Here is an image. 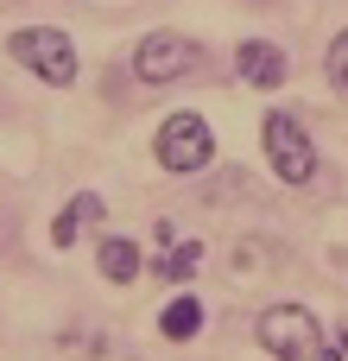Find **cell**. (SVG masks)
<instances>
[{
    "label": "cell",
    "mask_w": 348,
    "mask_h": 361,
    "mask_svg": "<svg viewBox=\"0 0 348 361\" xmlns=\"http://www.w3.org/2000/svg\"><path fill=\"white\" fill-rule=\"evenodd\" d=\"M101 222H108V203H101L95 190H76V197L51 216V247H76V241H82L89 228H101Z\"/></svg>",
    "instance_id": "obj_7"
},
{
    "label": "cell",
    "mask_w": 348,
    "mask_h": 361,
    "mask_svg": "<svg viewBox=\"0 0 348 361\" xmlns=\"http://www.w3.org/2000/svg\"><path fill=\"white\" fill-rule=\"evenodd\" d=\"M317 361H348V324H336V336H323Z\"/></svg>",
    "instance_id": "obj_12"
},
{
    "label": "cell",
    "mask_w": 348,
    "mask_h": 361,
    "mask_svg": "<svg viewBox=\"0 0 348 361\" xmlns=\"http://www.w3.org/2000/svg\"><path fill=\"white\" fill-rule=\"evenodd\" d=\"M152 159H159L171 178H197V171L216 159V133H209V121L190 114V108L165 114V127L152 133Z\"/></svg>",
    "instance_id": "obj_4"
},
{
    "label": "cell",
    "mask_w": 348,
    "mask_h": 361,
    "mask_svg": "<svg viewBox=\"0 0 348 361\" xmlns=\"http://www.w3.org/2000/svg\"><path fill=\"white\" fill-rule=\"evenodd\" d=\"M235 70H241V82H254V89H279V82L292 76V57H285L273 38H241V44H235Z\"/></svg>",
    "instance_id": "obj_6"
},
{
    "label": "cell",
    "mask_w": 348,
    "mask_h": 361,
    "mask_svg": "<svg viewBox=\"0 0 348 361\" xmlns=\"http://www.w3.org/2000/svg\"><path fill=\"white\" fill-rule=\"evenodd\" d=\"M323 70H330V89H336V95H348V25L330 38V57H323Z\"/></svg>",
    "instance_id": "obj_11"
},
{
    "label": "cell",
    "mask_w": 348,
    "mask_h": 361,
    "mask_svg": "<svg viewBox=\"0 0 348 361\" xmlns=\"http://www.w3.org/2000/svg\"><path fill=\"white\" fill-rule=\"evenodd\" d=\"M197 267H203V241H178V247L159 254V279H165V286H190Z\"/></svg>",
    "instance_id": "obj_10"
},
{
    "label": "cell",
    "mask_w": 348,
    "mask_h": 361,
    "mask_svg": "<svg viewBox=\"0 0 348 361\" xmlns=\"http://www.w3.org/2000/svg\"><path fill=\"white\" fill-rule=\"evenodd\" d=\"M203 70V51L184 38V32H146L139 44H133V76L139 82H184V76H197Z\"/></svg>",
    "instance_id": "obj_5"
},
{
    "label": "cell",
    "mask_w": 348,
    "mask_h": 361,
    "mask_svg": "<svg viewBox=\"0 0 348 361\" xmlns=\"http://www.w3.org/2000/svg\"><path fill=\"white\" fill-rule=\"evenodd\" d=\"M6 57L13 63H25L38 82H51V89H70L76 82V44L57 32V25H19V32H6Z\"/></svg>",
    "instance_id": "obj_3"
},
{
    "label": "cell",
    "mask_w": 348,
    "mask_h": 361,
    "mask_svg": "<svg viewBox=\"0 0 348 361\" xmlns=\"http://www.w3.org/2000/svg\"><path fill=\"white\" fill-rule=\"evenodd\" d=\"M260 146H266V165H273V178L279 184H311L317 178V140H311V127L298 121V114H285V108H273L266 121H260Z\"/></svg>",
    "instance_id": "obj_1"
},
{
    "label": "cell",
    "mask_w": 348,
    "mask_h": 361,
    "mask_svg": "<svg viewBox=\"0 0 348 361\" xmlns=\"http://www.w3.org/2000/svg\"><path fill=\"white\" fill-rule=\"evenodd\" d=\"M254 343L273 361H317L323 324H317V311H304V305H266V311L254 317Z\"/></svg>",
    "instance_id": "obj_2"
},
{
    "label": "cell",
    "mask_w": 348,
    "mask_h": 361,
    "mask_svg": "<svg viewBox=\"0 0 348 361\" xmlns=\"http://www.w3.org/2000/svg\"><path fill=\"white\" fill-rule=\"evenodd\" d=\"M95 267H101L108 286H133V279H139V241H127V235L108 228V235L95 241Z\"/></svg>",
    "instance_id": "obj_8"
},
{
    "label": "cell",
    "mask_w": 348,
    "mask_h": 361,
    "mask_svg": "<svg viewBox=\"0 0 348 361\" xmlns=\"http://www.w3.org/2000/svg\"><path fill=\"white\" fill-rule=\"evenodd\" d=\"M152 241H159V254H165V247H178V228H171V222H152Z\"/></svg>",
    "instance_id": "obj_13"
},
{
    "label": "cell",
    "mask_w": 348,
    "mask_h": 361,
    "mask_svg": "<svg viewBox=\"0 0 348 361\" xmlns=\"http://www.w3.org/2000/svg\"><path fill=\"white\" fill-rule=\"evenodd\" d=\"M159 330H165V343H190V336L203 330V305H197L190 292H178V298L159 311Z\"/></svg>",
    "instance_id": "obj_9"
}]
</instances>
